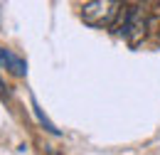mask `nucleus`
<instances>
[{
    "mask_svg": "<svg viewBox=\"0 0 160 155\" xmlns=\"http://www.w3.org/2000/svg\"><path fill=\"white\" fill-rule=\"evenodd\" d=\"M30 106H32V113L37 116V121H40V126H42V128H44L47 133H52V136H59V128H57V126H54V123H52V121L47 118V113H44V111L40 108V103H37L35 98H30Z\"/></svg>",
    "mask_w": 160,
    "mask_h": 155,
    "instance_id": "nucleus-3",
    "label": "nucleus"
},
{
    "mask_svg": "<svg viewBox=\"0 0 160 155\" xmlns=\"http://www.w3.org/2000/svg\"><path fill=\"white\" fill-rule=\"evenodd\" d=\"M8 62H10V49L0 47V69H8Z\"/></svg>",
    "mask_w": 160,
    "mask_h": 155,
    "instance_id": "nucleus-5",
    "label": "nucleus"
},
{
    "mask_svg": "<svg viewBox=\"0 0 160 155\" xmlns=\"http://www.w3.org/2000/svg\"><path fill=\"white\" fill-rule=\"evenodd\" d=\"M121 12V2L113 0H91L81 8V20L89 27H111Z\"/></svg>",
    "mask_w": 160,
    "mask_h": 155,
    "instance_id": "nucleus-1",
    "label": "nucleus"
},
{
    "mask_svg": "<svg viewBox=\"0 0 160 155\" xmlns=\"http://www.w3.org/2000/svg\"><path fill=\"white\" fill-rule=\"evenodd\" d=\"M8 72L10 74H15V77H25L27 74V62L18 54H12L10 52V62H8Z\"/></svg>",
    "mask_w": 160,
    "mask_h": 155,
    "instance_id": "nucleus-4",
    "label": "nucleus"
},
{
    "mask_svg": "<svg viewBox=\"0 0 160 155\" xmlns=\"http://www.w3.org/2000/svg\"><path fill=\"white\" fill-rule=\"evenodd\" d=\"M145 30H148V18L143 12V8H133L126 12V22H123V35L128 39L131 47H138L143 37H145Z\"/></svg>",
    "mask_w": 160,
    "mask_h": 155,
    "instance_id": "nucleus-2",
    "label": "nucleus"
},
{
    "mask_svg": "<svg viewBox=\"0 0 160 155\" xmlns=\"http://www.w3.org/2000/svg\"><path fill=\"white\" fill-rule=\"evenodd\" d=\"M0 91H5V86H2V81H0Z\"/></svg>",
    "mask_w": 160,
    "mask_h": 155,
    "instance_id": "nucleus-6",
    "label": "nucleus"
}]
</instances>
